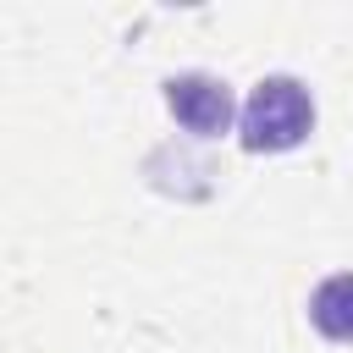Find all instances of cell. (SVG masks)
I'll list each match as a JSON object with an SVG mask.
<instances>
[{
	"mask_svg": "<svg viewBox=\"0 0 353 353\" xmlns=\"http://www.w3.org/2000/svg\"><path fill=\"white\" fill-rule=\"evenodd\" d=\"M165 110L188 132L221 138L232 127V88L221 77H210V72H176V77H165Z\"/></svg>",
	"mask_w": 353,
	"mask_h": 353,
	"instance_id": "obj_2",
	"label": "cell"
},
{
	"mask_svg": "<svg viewBox=\"0 0 353 353\" xmlns=\"http://www.w3.org/2000/svg\"><path fill=\"white\" fill-rule=\"evenodd\" d=\"M314 132V99L298 77H259L243 105V143L248 149H298Z\"/></svg>",
	"mask_w": 353,
	"mask_h": 353,
	"instance_id": "obj_1",
	"label": "cell"
},
{
	"mask_svg": "<svg viewBox=\"0 0 353 353\" xmlns=\"http://www.w3.org/2000/svg\"><path fill=\"white\" fill-rule=\"evenodd\" d=\"M309 320H314L320 336L353 342V270H336L309 292Z\"/></svg>",
	"mask_w": 353,
	"mask_h": 353,
	"instance_id": "obj_3",
	"label": "cell"
}]
</instances>
